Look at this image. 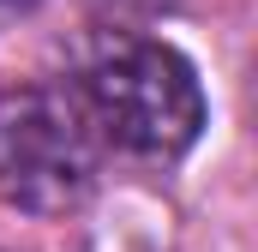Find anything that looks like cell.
<instances>
[{"mask_svg":"<svg viewBox=\"0 0 258 252\" xmlns=\"http://www.w3.org/2000/svg\"><path fill=\"white\" fill-rule=\"evenodd\" d=\"M72 96L102 144L144 156V162L186 156L204 132V84H198L192 60L150 36H126L102 48L78 72Z\"/></svg>","mask_w":258,"mask_h":252,"instance_id":"obj_1","label":"cell"},{"mask_svg":"<svg viewBox=\"0 0 258 252\" xmlns=\"http://www.w3.org/2000/svg\"><path fill=\"white\" fill-rule=\"evenodd\" d=\"M102 138L72 90H0V204L24 216H66L96 192Z\"/></svg>","mask_w":258,"mask_h":252,"instance_id":"obj_2","label":"cell"},{"mask_svg":"<svg viewBox=\"0 0 258 252\" xmlns=\"http://www.w3.org/2000/svg\"><path fill=\"white\" fill-rule=\"evenodd\" d=\"M42 0H0V18H24V12H36Z\"/></svg>","mask_w":258,"mask_h":252,"instance_id":"obj_3","label":"cell"}]
</instances>
